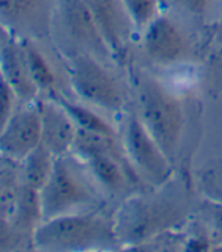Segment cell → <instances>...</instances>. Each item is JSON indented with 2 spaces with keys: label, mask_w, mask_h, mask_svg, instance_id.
I'll list each match as a JSON object with an SVG mask.
<instances>
[{
  "label": "cell",
  "mask_w": 222,
  "mask_h": 252,
  "mask_svg": "<svg viewBox=\"0 0 222 252\" xmlns=\"http://www.w3.org/2000/svg\"><path fill=\"white\" fill-rule=\"evenodd\" d=\"M52 33H56V44L66 58L88 53L100 61L114 59L83 0H58Z\"/></svg>",
  "instance_id": "5b68a950"
},
{
  "label": "cell",
  "mask_w": 222,
  "mask_h": 252,
  "mask_svg": "<svg viewBox=\"0 0 222 252\" xmlns=\"http://www.w3.org/2000/svg\"><path fill=\"white\" fill-rule=\"evenodd\" d=\"M41 118V142L55 156L71 153L77 127L66 110L55 100L35 101Z\"/></svg>",
  "instance_id": "7c38bea8"
},
{
  "label": "cell",
  "mask_w": 222,
  "mask_h": 252,
  "mask_svg": "<svg viewBox=\"0 0 222 252\" xmlns=\"http://www.w3.org/2000/svg\"><path fill=\"white\" fill-rule=\"evenodd\" d=\"M0 73L12 86L18 100L32 103L36 98L39 89L31 76L21 39L8 35L0 44Z\"/></svg>",
  "instance_id": "4fadbf2b"
},
{
  "label": "cell",
  "mask_w": 222,
  "mask_h": 252,
  "mask_svg": "<svg viewBox=\"0 0 222 252\" xmlns=\"http://www.w3.org/2000/svg\"><path fill=\"white\" fill-rule=\"evenodd\" d=\"M82 163L71 153L56 156L53 171L39 190L44 220L85 212L97 204L95 190L88 181Z\"/></svg>",
  "instance_id": "277c9868"
},
{
  "label": "cell",
  "mask_w": 222,
  "mask_h": 252,
  "mask_svg": "<svg viewBox=\"0 0 222 252\" xmlns=\"http://www.w3.org/2000/svg\"><path fill=\"white\" fill-rule=\"evenodd\" d=\"M218 195H219V196H218L216 199H218V201H222V189H221V190H218Z\"/></svg>",
  "instance_id": "cb8c5ba5"
},
{
  "label": "cell",
  "mask_w": 222,
  "mask_h": 252,
  "mask_svg": "<svg viewBox=\"0 0 222 252\" xmlns=\"http://www.w3.org/2000/svg\"><path fill=\"white\" fill-rule=\"evenodd\" d=\"M209 216L212 220V230H213V237L219 245H222V201H212L210 202V210Z\"/></svg>",
  "instance_id": "603a6c76"
},
{
  "label": "cell",
  "mask_w": 222,
  "mask_h": 252,
  "mask_svg": "<svg viewBox=\"0 0 222 252\" xmlns=\"http://www.w3.org/2000/svg\"><path fill=\"white\" fill-rule=\"evenodd\" d=\"M33 249V239L17 230L9 218L0 216V252Z\"/></svg>",
  "instance_id": "ffe728a7"
},
{
  "label": "cell",
  "mask_w": 222,
  "mask_h": 252,
  "mask_svg": "<svg viewBox=\"0 0 222 252\" xmlns=\"http://www.w3.org/2000/svg\"><path fill=\"white\" fill-rule=\"evenodd\" d=\"M186 207L165 196L127 198L114 216V231L120 245L141 246L172 230L186 218Z\"/></svg>",
  "instance_id": "7a4b0ae2"
},
{
  "label": "cell",
  "mask_w": 222,
  "mask_h": 252,
  "mask_svg": "<svg viewBox=\"0 0 222 252\" xmlns=\"http://www.w3.org/2000/svg\"><path fill=\"white\" fill-rule=\"evenodd\" d=\"M52 98H55L65 110L66 113L71 117V120L74 121L77 128L86 130V131H93V133H98L103 136H109V137H117L115 130L112 128L103 117H100L98 113L93 112L91 109H88L79 103L70 101L68 98L62 97L61 94L53 93Z\"/></svg>",
  "instance_id": "e0dca14e"
},
{
  "label": "cell",
  "mask_w": 222,
  "mask_h": 252,
  "mask_svg": "<svg viewBox=\"0 0 222 252\" xmlns=\"http://www.w3.org/2000/svg\"><path fill=\"white\" fill-rule=\"evenodd\" d=\"M114 245H118L114 220L94 210L47 219L33 234V249L38 251H93Z\"/></svg>",
  "instance_id": "6da1fadb"
},
{
  "label": "cell",
  "mask_w": 222,
  "mask_h": 252,
  "mask_svg": "<svg viewBox=\"0 0 222 252\" xmlns=\"http://www.w3.org/2000/svg\"><path fill=\"white\" fill-rule=\"evenodd\" d=\"M138 115L168 156L175 158L185 131L183 101L159 80L144 76L136 83Z\"/></svg>",
  "instance_id": "3957f363"
},
{
  "label": "cell",
  "mask_w": 222,
  "mask_h": 252,
  "mask_svg": "<svg viewBox=\"0 0 222 252\" xmlns=\"http://www.w3.org/2000/svg\"><path fill=\"white\" fill-rule=\"evenodd\" d=\"M23 185L20 160L0 154V216H12Z\"/></svg>",
  "instance_id": "9a60e30c"
},
{
  "label": "cell",
  "mask_w": 222,
  "mask_h": 252,
  "mask_svg": "<svg viewBox=\"0 0 222 252\" xmlns=\"http://www.w3.org/2000/svg\"><path fill=\"white\" fill-rule=\"evenodd\" d=\"M162 2L163 0H123L133 25L139 32L162 12Z\"/></svg>",
  "instance_id": "d6986e66"
},
{
  "label": "cell",
  "mask_w": 222,
  "mask_h": 252,
  "mask_svg": "<svg viewBox=\"0 0 222 252\" xmlns=\"http://www.w3.org/2000/svg\"><path fill=\"white\" fill-rule=\"evenodd\" d=\"M123 147L139 177L154 186H162L171 180L172 162L135 112H130L126 118Z\"/></svg>",
  "instance_id": "52a82bcc"
},
{
  "label": "cell",
  "mask_w": 222,
  "mask_h": 252,
  "mask_svg": "<svg viewBox=\"0 0 222 252\" xmlns=\"http://www.w3.org/2000/svg\"><path fill=\"white\" fill-rule=\"evenodd\" d=\"M142 44L147 56L159 65L179 63L190 52L182 25L163 11L142 31Z\"/></svg>",
  "instance_id": "9c48e42d"
},
{
  "label": "cell",
  "mask_w": 222,
  "mask_h": 252,
  "mask_svg": "<svg viewBox=\"0 0 222 252\" xmlns=\"http://www.w3.org/2000/svg\"><path fill=\"white\" fill-rule=\"evenodd\" d=\"M41 144V118L36 103L15 109L8 124L0 131V154L23 160Z\"/></svg>",
  "instance_id": "8fae6325"
},
{
  "label": "cell",
  "mask_w": 222,
  "mask_h": 252,
  "mask_svg": "<svg viewBox=\"0 0 222 252\" xmlns=\"http://www.w3.org/2000/svg\"><path fill=\"white\" fill-rule=\"evenodd\" d=\"M18 100L15 91L0 73V131L8 124L15 112V101Z\"/></svg>",
  "instance_id": "44dd1931"
},
{
  "label": "cell",
  "mask_w": 222,
  "mask_h": 252,
  "mask_svg": "<svg viewBox=\"0 0 222 252\" xmlns=\"http://www.w3.org/2000/svg\"><path fill=\"white\" fill-rule=\"evenodd\" d=\"M56 156L42 142L35 147L23 160H21V171H23L25 185L41 190L46 185L55 165Z\"/></svg>",
  "instance_id": "2e32d148"
},
{
  "label": "cell",
  "mask_w": 222,
  "mask_h": 252,
  "mask_svg": "<svg viewBox=\"0 0 222 252\" xmlns=\"http://www.w3.org/2000/svg\"><path fill=\"white\" fill-rule=\"evenodd\" d=\"M9 219L17 226L18 231L33 239L36 228L44 222L39 190H36L28 185H23V189L20 192L15 209Z\"/></svg>",
  "instance_id": "5bb4252c"
},
{
  "label": "cell",
  "mask_w": 222,
  "mask_h": 252,
  "mask_svg": "<svg viewBox=\"0 0 222 252\" xmlns=\"http://www.w3.org/2000/svg\"><path fill=\"white\" fill-rule=\"evenodd\" d=\"M172 3L183 14L192 18L204 20L216 6L218 0H172Z\"/></svg>",
  "instance_id": "7402d4cb"
},
{
  "label": "cell",
  "mask_w": 222,
  "mask_h": 252,
  "mask_svg": "<svg viewBox=\"0 0 222 252\" xmlns=\"http://www.w3.org/2000/svg\"><path fill=\"white\" fill-rule=\"evenodd\" d=\"M21 42H23L28 66L35 85L38 86L39 91H49V93L53 94L56 85V76L49 61L38 50L35 41H21Z\"/></svg>",
  "instance_id": "ac0fdd59"
},
{
  "label": "cell",
  "mask_w": 222,
  "mask_h": 252,
  "mask_svg": "<svg viewBox=\"0 0 222 252\" xmlns=\"http://www.w3.org/2000/svg\"><path fill=\"white\" fill-rule=\"evenodd\" d=\"M68 63L70 83L79 98L109 112L124 110L126 91L100 59L88 53H77L68 56Z\"/></svg>",
  "instance_id": "8992f818"
},
{
  "label": "cell",
  "mask_w": 222,
  "mask_h": 252,
  "mask_svg": "<svg viewBox=\"0 0 222 252\" xmlns=\"http://www.w3.org/2000/svg\"><path fill=\"white\" fill-rule=\"evenodd\" d=\"M83 2L91 11L112 58L117 61L126 59L130 39L136 28L123 0H83Z\"/></svg>",
  "instance_id": "30bf717a"
},
{
  "label": "cell",
  "mask_w": 222,
  "mask_h": 252,
  "mask_svg": "<svg viewBox=\"0 0 222 252\" xmlns=\"http://www.w3.org/2000/svg\"><path fill=\"white\" fill-rule=\"evenodd\" d=\"M58 0H0V29L21 41L52 36Z\"/></svg>",
  "instance_id": "ba28073f"
}]
</instances>
